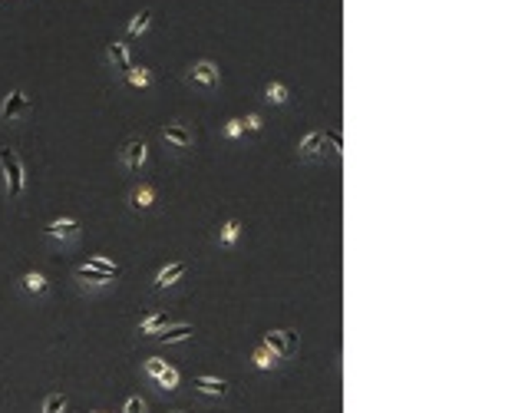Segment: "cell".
I'll list each match as a JSON object with an SVG mask.
<instances>
[{
    "instance_id": "14",
    "label": "cell",
    "mask_w": 505,
    "mask_h": 413,
    "mask_svg": "<svg viewBox=\"0 0 505 413\" xmlns=\"http://www.w3.org/2000/svg\"><path fill=\"white\" fill-rule=\"evenodd\" d=\"M192 334H195V324H188V321L175 324V321H172L166 331H159V334H155L152 340H155V344H166V347H172V344H182V340H188Z\"/></svg>"
},
{
    "instance_id": "2",
    "label": "cell",
    "mask_w": 505,
    "mask_h": 413,
    "mask_svg": "<svg viewBox=\"0 0 505 413\" xmlns=\"http://www.w3.org/2000/svg\"><path fill=\"white\" fill-rule=\"evenodd\" d=\"M142 374L149 377L159 390H166V394H175V390H179V384H182V374H179L168 360H162V357H146Z\"/></svg>"
},
{
    "instance_id": "22",
    "label": "cell",
    "mask_w": 505,
    "mask_h": 413,
    "mask_svg": "<svg viewBox=\"0 0 505 413\" xmlns=\"http://www.w3.org/2000/svg\"><path fill=\"white\" fill-rule=\"evenodd\" d=\"M86 268H93V271H99V275H109V278H119V275H122V264L106 258V255H90Z\"/></svg>"
},
{
    "instance_id": "12",
    "label": "cell",
    "mask_w": 505,
    "mask_h": 413,
    "mask_svg": "<svg viewBox=\"0 0 505 413\" xmlns=\"http://www.w3.org/2000/svg\"><path fill=\"white\" fill-rule=\"evenodd\" d=\"M298 155H300V159H307V162H314V159H327V146H324V129L307 132V136H304V139L298 142Z\"/></svg>"
},
{
    "instance_id": "6",
    "label": "cell",
    "mask_w": 505,
    "mask_h": 413,
    "mask_svg": "<svg viewBox=\"0 0 505 413\" xmlns=\"http://www.w3.org/2000/svg\"><path fill=\"white\" fill-rule=\"evenodd\" d=\"M119 162L129 172H142L146 162H149V142H146L142 136H129V139L122 142V149H119Z\"/></svg>"
},
{
    "instance_id": "7",
    "label": "cell",
    "mask_w": 505,
    "mask_h": 413,
    "mask_svg": "<svg viewBox=\"0 0 505 413\" xmlns=\"http://www.w3.org/2000/svg\"><path fill=\"white\" fill-rule=\"evenodd\" d=\"M298 340H300V334L294 327H287V331H268L261 338V344L278 360H287V357H294V351H298Z\"/></svg>"
},
{
    "instance_id": "1",
    "label": "cell",
    "mask_w": 505,
    "mask_h": 413,
    "mask_svg": "<svg viewBox=\"0 0 505 413\" xmlns=\"http://www.w3.org/2000/svg\"><path fill=\"white\" fill-rule=\"evenodd\" d=\"M0 175H3V192L7 199H20L27 192V169H23V159L17 149L10 146H0Z\"/></svg>"
},
{
    "instance_id": "28",
    "label": "cell",
    "mask_w": 505,
    "mask_h": 413,
    "mask_svg": "<svg viewBox=\"0 0 505 413\" xmlns=\"http://www.w3.org/2000/svg\"><path fill=\"white\" fill-rule=\"evenodd\" d=\"M122 413H146V400L139 394H129L126 403H122Z\"/></svg>"
},
{
    "instance_id": "8",
    "label": "cell",
    "mask_w": 505,
    "mask_h": 413,
    "mask_svg": "<svg viewBox=\"0 0 505 413\" xmlns=\"http://www.w3.org/2000/svg\"><path fill=\"white\" fill-rule=\"evenodd\" d=\"M30 96L23 93V86H14L10 93L0 99V119L3 123H20L23 116H30Z\"/></svg>"
},
{
    "instance_id": "4",
    "label": "cell",
    "mask_w": 505,
    "mask_h": 413,
    "mask_svg": "<svg viewBox=\"0 0 505 413\" xmlns=\"http://www.w3.org/2000/svg\"><path fill=\"white\" fill-rule=\"evenodd\" d=\"M79 231H83V222L76 215H60V218H50L43 225V238H50L56 245H73L79 238Z\"/></svg>"
},
{
    "instance_id": "9",
    "label": "cell",
    "mask_w": 505,
    "mask_h": 413,
    "mask_svg": "<svg viewBox=\"0 0 505 413\" xmlns=\"http://www.w3.org/2000/svg\"><path fill=\"white\" fill-rule=\"evenodd\" d=\"M155 202H159V195H155V188H152L149 182H135V186L129 188V195H126V205H129V212H135V215L152 212Z\"/></svg>"
},
{
    "instance_id": "17",
    "label": "cell",
    "mask_w": 505,
    "mask_h": 413,
    "mask_svg": "<svg viewBox=\"0 0 505 413\" xmlns=\"http://www.w3.org/2000/svg\"><path fill=\"white\" fill-rule=\"evenodd\" d=\"M20 288H23L27 295H34V298H43V295L50 291V278H47L43 271H23V275H20Z\"/></svg>"
},
{
    "instance_id": "26",
    "label": "cell",
    "mask_w": 505,
    "mask_h": 413,
    "mask_svg": "<svg viewBox=\"0 0 505 413\" xmlns=\"http://www.w3.org/2000/svg\"><path fill=\"white\" fill-rule=\"evenodd\" d=\"M242 129H244V132H261V129H264V116H261V113H248V116H242Z\"/></svg>"
},
{
    "instance_id": "25",
    "label": "cell",
    "mask_w": 505,
    "mask_h": 413,
    "mask_svg": "<svg viewBox=\"0 0 505 413\" xmlns=\"http://www.w3.org/2000/svg\"><path fill=\"white\" fill-rule=\"evenodd\" d=\"M324 146H331V155L340 159L344 155V136H340V129H324Z\"/></svg>"
},
{
    "instance_id": "29",
    "label": "cell",
    "mask_w": 505,
    "mask_h": 413,
    "mask_svg": "<svg viewBox=\"0 0 505 413\" xmlns=\"http://www.w3.org/2000/svg\"><path fill=\"white\" fill-rule=\"evenodd\" d=\"M172 413H188V410H172Z\"/></svg>"
},
{
    "instance_id": "5",
    "label": "cell",
    "mask_w": 505,
    "mask_h": 413,
    "mask_svg": "<svg viewBox=\"0 0 505 413\" xmlns=\"http://www.w3.org/2000/svg\"><path fill=\"white\" fill-rule=\"evenodd\" d=\"M159 136L166 139L168 149H175V152H192L195 149V132H192V126L182 123V119L162 123V126H159Z\"/></svg>"
},
{
    "instance_id": "3",
    "label": "cell",
    "mask_w": 505,
    "mask_h": 413,
    "mask_svg": "<svg viewBox=\"0 0 505 413\" xmlns=\"http://www.w3.org/2000/svg\"><path fill=\"white\" fill-rule=\"evenodd\" d=\"M188 86H195V90H205V93H215L218 86H222V70L211 63V60H195L192 66H188Z\"/></svg>"
},
{
    "instance_id": "16",
    "label": "cell",
    "mask_w": 505,
    "mask_h": 413,
    "mask_svg": "<svg viewBox=\"0 0 505 413\" xmlns=\"http://www.w3.org/2000/svg\"><path fill=\"white\" fill-rule=\"evenodd\" d=\"M73 281L83 284V288H109L116 278H109V275H99V271L86 268V264H76V268H73Z\"/></svg>"
},
{
    "instance_id": "24",
    "label": "cell",
    "mask_w": 505,
    "mask_h": 413,
    "mask_svg": "<svg viewBox=\"0 0 505 413\" xmlns=\"http://www.w3.org/2000/svg\"><path fill=\"white\" fill-rule=\"evenodd\" d=\"M251 364H255L258 371H274V367H278V357L271 354L264 344H258V347H255V354H251Z\"/></svg>"
},
{
    "instance_id": "20",
    "label": "cell",
    "mask_w": 505,
    "mask_h": 413,
    "mask_svg": "<svg viewBox=\"0 0 505 413\" xmlns=\"http://www.w3.org/2000/svg\"><path fill=\"white\" fill-rule=\"evenodd\" d=\"M152 27V7H142L139 14H132V20L126 23V37L129 40H139L146 30Z\"/></svg>"
},
{
    "instance_id": "27",
    "label": "cell",
    "mask_w": 505,
    "mask_h": 413,
    "mask_svg": "<svg viewBox=\"0 0 505 413\" xmlns=\"http://www.w3.org/2000/svg\"><path fill=\"white\" fill-rule=\"evenodd\" d=\"M242 136H244V129H242V116H235V119H228V123H224V139L238 142Z\"/></svg>"
},
{
    "instance_id": "30",
    "label": "cell",
    "mask_w": 505,
    "mask_h": 413,
    "mask_svg": "<svg viewBox=\"0 0 505 413\" xmlns=\"http://www.w3.org/2000/svg\"><path fill=\"white\" fill-rule=\"evenodd\" d=\"M93 413H106V410H93Z\"/></svg>"
},
{
    "instance_id": "18",
    "label": "cell",
    "mask_w": 505,
    "mask_h": 413,
    "mask_svg": "<svg viewBox=\"0 0 505 413\" xmlns=\"http://www.w3.org/2000/svg\"><path fill=\"white\" fill-rule=\"evenodd\" d=\"M242 231H244V225H242V218H224L222 222V228H218V248H235L238 245V238H242Z\"/></svg>"
},
{
    "instance_id": "10",
    "label": "cell",
    "mask_w": 505,
    "mask_h": 413,
    "mask_svg": "<svg viewBox=\"0 0 505 413\" xmlns=\"http://www.w3.org/2000/svg\"><path fill=\"white\" fill-rule=\"evenodd\" d=\"M185 275H188V262H172V264H166V268L155 271L152 288H155V291H168V288H175V284L182 281Z\"/></svg>"
},
{
    "instance_id": "23",
    "label": "cell",
    "mask_w": 505,
    "mask_h": 413,
    "mask_svg": "<svg viewBox=\"0 0 505 413\" xmlns=\"http://www.w3.org/2000/svg\"><path fill=\"white\" fill-rule=\"evenodd\" d=\"M66 407H70V400H66V394H60V390H50V394L40 400V413H66Z\"/></svg>"
},
{
    "instance_id": "21",
    "label": "cell",
    "mask_w": 505,
    "mask_h": 413,
    "mask_svg": "<svg viewBox=\"0 0 505 413\" xmlns=\"http://www.w3.org/2000/svg\"><path fill=\"white\" fill-rule=\"evenodd\" d=\"M264 103L268 106H287L291 103V90L278 83V79H271V83H264Z\"/></svg>"
},
{
    "instance_id": "13",
    "label": "cell",
    "mask_w": 505,
    "mask_h": 413,
    "mask_svg": "<svg viewBox=\"0 0 505 413\" xmlns=\"http://www.w3.org/2000/svg\"><path fill=\"white\" fill-rule=\"evenodd\" d=\"M192 387L205 397H228L231 394V384H228L224 377H211V374H198L192 380Z\"/></svg>"
},
{
    "instance_id": "11",
    "label": "cell",
    "mask_w": 505,
    "mask_h": 413,
    "mask_svg": "<svg viewBox=\"0 0 505 413\" xmlns=\"http://www.w3.org/2000/svg\"><path fill=\"white\" fill-rule=\"evenodd\" d=\"M106 63H109L116 73L122 76L126 70L132 66V50H129V43L126 40H109L106 43Z\"/></svg>"
},
{
    "instance_id": "15",
    "label": "cell",
    "mask_w": 505,
    "mask_h": 413,
    "mask_svg": "<svg viewBox=\"0 0 505 413\" xmlns=\"http://www.w3.org/2000/svg\"><path fill=\"white\" fill-rule=\"evenodd\" d=\"M168 324H172V318H168L166 311H152V314H146V318L139 321L135 334H139V338H146V340H152L159 331H166Z\"/></svg>"
},
{
    "instance_id": "19",
    "label": "cell",
    "mask_w": 505,
    "mask_h": 413,
    "mask_svg": "<svg viewBox=\"0 0 505 413\" xmlns=\"http://www.w3.org/2000/svg\"><path fill=\"white\" fill-rule=\"evenodd\" d=\"M122 79L129 83L132 90H149L152 86V70L149 66H142V63H132L129 70L122 73Z\"/></svg>"
}]
</instances>
